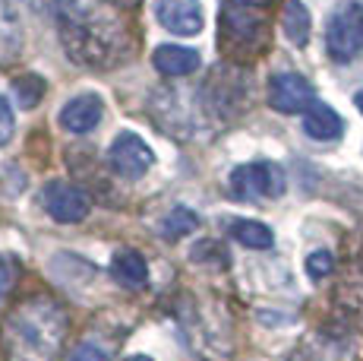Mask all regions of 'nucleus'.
Returning <instances> with one entry per match:
<instances>
[{"label": "nucleus", "mask_w": 363, "mask_h": 361, "mask_svg": "<svg viewBox=\"0 0 363 361\" xmlns=\"http://www.w3.org/2000/svg\"><path fill=\"white\" fill-rule=\"evenodd\" d=\"M111 4H121V6H133L136 0H111Z\"/></svg>", "instance_id": "obj_22"}, {"label": "nucleus", "mask_w": 363, "mask_h": 361, "mask_svg": "<svg viewBox=\"0 0 363 361\" xmlns=\"http://www.w3.org/2000/svg\"><path fill=\"white\" fill-rule=\"evenodd\" d=\"M111 273H114V279L121 282V286L139 289V286H145V279H149V263H145V257L136 254V251H117L114 260H111Z\"/></svg>", "instance_id": "obj_11"}, {"label": "nucleus", "mask_w": 363, "mask_h": 361, "mask_svg": "<svg viewBox=\"0 0 363 361\" xmlns=\"http://www.w3.org/2000/svg\"><path fill=\"white\" fill-rule=\"evenodd\" d=\"M41 203H45V212L51 216L54 222H64V225H76L89 216L92 203H89L86 190L79 187L67 184V180H51L41 193Z\"/></svg>", "instance_id": "obj_5"}, {"label": "nucleus", "mask_w": 363, "mask_h": 361, "mask_svg": "<svg viewBox=\"0 0 363 361\" xmlns=\"http://www.w3.org/2000/svg\"><path fill=\"white\" fill-rule=\"evenodd\" d=\"M196 228H199V216L193 210H186V206H177V210H171L162 219V235L167 241H177V238H184V235L196 232Z\"/></svg>", "instance_id": "obj_15"}, {"label": "nucleus", "mask_w": 363, "mask_h": 361, "mask_svg": "<svg viewBox=\"0 0 363 361\" xmlns=\"http://www.w3.org/2000/svg\"><path fill=\"white\" fill-rule=\"evenodd\" d=\"M155 19L164 32L180 38H193L202 32L206 16H202L199 0H155Z\"/></svg>", "instance_id": "obj_6"}, {"label": "nucleus", "mask_w": 363, "mask_h": 361, "mask_svg": "<svg viewBox=\"0 0 363 361\" xmlns=\"http://www.w3.org/2000/svg\"><path fill=\"white\" fill-rule=\"evenodd\" d=\"M60 16V41L69 60L79 67H111L123 54V29L111 16L89 10L82 4H64Z\"/></svg>", "instance_id": "obj_1"}, {"label": "nucleus", "mask_w": 363, "mask_h": 361, "mask_svg": "<svg viewBox=\"0 0 363 361\" xmlns=\"http://www.w3.org/2000/svg\"><path fill=\"white\" fill-rule=\"evenodd\" d=\"M69 361H108V352L101 345H92V343H82L79 349L69 355Z\"/></svg>", "instance_id": "obj_19"}, {"label": "nucleus", "mask_w": 363, "mask_h": 361, "mask_svg": "<svg viewBox=\"0 0 363 361\" xmlns=\"http://www.w3.org/2000/svg\"><path fill=\"white\" fill-rule=\"evenodd\" d=\"M335 266V257L329 251H316L306 257V273L313 276V279H323V276H329Z\"/></svg>", "instance_id": "obj_17"}, {"label": "nucleus", "mask_w": 363, "mask_h": 361, "mask_svg": "<svg viewBox=\"0 0 363 361\" xmlns=\"http://www.w3.org/2000/svg\"><path fill=\"white\" fill-rule=\"evenodd\" d=\"M152 64L164 76H190L193 70H199V54L184 45H158Z\"/></svg>", "instance_id": "obj_9"}, {"label": "nucleus", "mask_w": 363, "mask_h": 361, "mask_svg": "<svg viewBox=\"0 0 363 361\" xmlns=\"http://www.w3.org/2000/svg\"><path fill=\"white\" fill-rule=\"evenodd\" d=\"M23 48V23L10 4L0 0V64H10Z\"/></svg>", "instance_id": "obj_12"}, {"label": "nucleus", "mask_w": 363, "mask_h": 361, "mask_svg": "<svg viewBox=\"0 0 363 361\" xmlns=\"http://www.w3.org/2000/svg\"><path fill=\"white\" fill-rule=\"evenodd\" d=\"M281 29L291 45H297V48H303L306 41H310L313 19H310V10H306L300 0H288V6H284V13H281Z\"/></svg>", "instance_id": "obj_13"}, {"label": "nucleus", "mask_w": 363, "mask_h": 361, "mask_svg": "<svg viewBox=\"0 0 363 361\" xmlns=\"http://www.w3.org/2000/svg\"><path fill=\"white\" fill-rule=\"evenodd\" d=\"M123 361H155V358H149V355H130V358H123Z\"/></svg>", "instance_id": "obj_20"}, {"label": "nucleus", "mask_w": 363, "mask_h": 361, "mask_svg": "<svg viewBox=\"0 0 363 361\" xmlns=\"http://www.w3.org/2000/svg\"><path fill=\"white\" fill-rule=\"evenodd\" d=\"M104 117V102L95 92H82L60 108V127L69 134H92Z\"/></svg>", "instance_id": "obj_8"}, {"label": "nucleus", "mask_w": 363, "mask_h": 361, "mask_svg": "<svg viewBox=\"0 0 363 361\" xmlns=\"http://www.w3.org/2000/svg\"><path fill=\"white\" fill-rule=\"evenodd\" d=\"M231 235H234L237 244L250 247V251H269V247L275 244L272 228L262 225V222H256V219H237L231 225Z\"/></svg>", "instance_id": "obj_14"}, {"label": "nucleus", "mask_w": 363, "mask_h": 361, "mask_svg": "<svg viewBox=\"0 0 363 361\" xmlns=\"http://www.w3.org/2000/svg\"><path fill=\"white\" fill-rule=\"evenodd\" d=\"M284 187H288V180L275 162H250L231 171V190L240 200H275L284 193Z\"/></svg>", "instance_id": "obj_3"}, {"label": "nucleus", "mask_w": 363, "mask_h": 361, "mask_svg": "<svg viewBox=\"0 0 363 361\" xmlns=\"http://www.w3.org/2000/svg\"><path fill=\"white\" fill-rule=\"evenodd\" d=\"M13 92H16V102H19V108H35L38 105V99L45 95V80L41 76H35V73H26V76H19L16 82H13Z\"/></svg>", "instance_id": "obj_16"}, {"label": "nucleus", "mask_w": 363, "mask_h": 361, "mask_svg": "<svg viewBox=\"0 0 363 361\" xmlns=\"http://www.w3.org/2000/svg\"><path fill=\"white\" fill-rule=\"evenodd\" d=\"M303 134L313 136V140H338L345 134V121L338 117V111L329 105H319L313 102L310 108L303 111Z\"/></svg>", "instance_id": "obj_10"}, {"label": "nucleus", "mask_w": 363, "mask_h": 361, "mask_svg": "<svg viewBox=\"0 0 363 361\" xmlns=\"http://www.w3.org/2000/svg\"><path fill=\"white\" fill-rule=\"evenodd\" d=\"M354 102H357V108H360V114H363V89L357 92V99H354Z\"/></svg>", "instance_id": "obj_21"}, {"label": "nucleus", "mask_w": 363, "mask_h": 361, "mask_svg": "<svg viewBox=\"0 0 363 361\" xmlns=\"http://www.w3.org/2000/svg\"><path fill=\"white\" fill-rule=\"evenodd\" d=\"M269 105L278 114H300L313 105V86L300 73H278L269 80Z\"/></svg>", "instance_id": "obj_7"}, {"label": "nucleus", "mask_w": 363, "mask_h": 361, "mask_svg": "<svg viewBox=\"0 0 363 361\" xmlns=\"http://www.w3.org/2000/svg\"><path fill=\"white\" fill-rule=\"evenodd\" d=\"M325 48L332 60L347 64L363 54V4H347L325 26Z\"/></svg>", "instance_id": "obj_2"}, {"label": "nucleus", "mask_w": 363, "mask_h": 361, "mask_svg": "<svg viewBox=\"0 0 363 361\" xmlns=\"http://www.w3.org/2000/svg\"><path fill=\"white\" fill-rule=\"evenodd\" d=\"M13 130H16V117H13L10 102L0 95V146H6L13 140Z\"/></svg>", "instance_id": "obj_18"}, {"label": "nucleus", "mask_w": 363, "mask_h": 361, "mask_svg": "<svg viewBox=\"0 0 363 361\" xmlns=\"http://www.w3.org/2000/svg\"><path fill=\"white\" fill-rule=\"evenodd\" d=\"M108 162L121 178L139 180L143 175H149L152 171V165H155V152H152V146L145 143L139 134L123 130V134H117L114 143H111Z\"/></svg>", "instance_id": "obj_4"}]
</instances>
